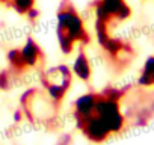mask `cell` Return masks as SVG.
<instances>
[{
	"instance_id": "obj_1",
	"label": "cell",
	"mask_w": 154,
	"mask_h": 145,
	"mask_svg": "<svg viewBox=\"0 0 154 145\" xmlns=\"http://www.w3.org/2000/svg\"><path fill=\"white\" fill-rule=\"evenodd\" d=\"M56 35L62 53L69 54L75 42H88V33L83 18L75 11L71 2L63 0L56 14Z\"/></svg>"
},
{
	"instance_id": "obj_2",
	"label": "cell",
	"mask_w": 154,
	"mask_h": 145,
	"mask_svg": "<svg viewBox=\"0 0 154 145\" xmlns=\"http://www.w3.org/2000/svg\"><path fill=\"white\" fill-rule=\"evenodd\" d=\"M92 115L101 122L109 134L119 133L124 128L125 119L119 107V94L116 91H106L103 95L97 94Z\"/></svg>"
},
{
	"instance_id": "obj_3",
	"label": "cell",
	"mask_w": 154,
	"mask_h": 145,
	"mask_svg": "<svg viewBox=\"0 0 154 145\" xmlns=\"http://www.w3.org/2000/svg\"><path fill=\"white\" fill-rule=\"evenodd\" d=\"M71 82H72V72L66 65L51 66L42 76V85L45 88V92L54 103L62 101V98L65 97L66 91L71 86Z\"/></svg>"
},
{
	"instance_id": "obj_4",
	"label": "cell",
	"mask_w": 154,
	"mask_h": 145,
	"mask_svg": "<svg viewBox=\"0 0 154 145\" xmlns=\"http://www.w3.org/2000/svg\"><path fill=\"white\" fill-rule=\"evenodd\" d=\"M21 104H23V112L29 119L47 121L51 118L53 113L51 109L57 103H54L50 97L47 98L45 95H41L36 89H29L21 97Z\"/></svg>"
},
{
	"instance_id": "obj_5",
	"label": "cell",
	"mask_w": 154,
	"mask_h": 145,
	"mask_svg": "<svg viewBox=\"0 0 154 145\" xmlns=\"http://www.w3.org/2000/svg\"><path fill=\"white\" fill-rule=\"evenodd\" d=\"M131 14L125 0H97L95 3V21L109 27L113 21H122Z\"/></svg>"
},
{
	"instance_id": "obj_6",
	"label": "cell",
	"mask_w": 154,
	"mask_h": 145,
	"mask_svg": "<svg viewBox=\"0 0 154 145\" xmlns=\"http://www.w3.org/2000/svg\"><path fill=\"white\" fill-rule=\"evenodd\" d=\"M18 50H20V56H21L24 69L36 66L44 59V53H42L41 47L38 45V42L33 38H27L26 42L23 44V47L18 48Z\"/></svg>"
},
{
	"instance_id": "obj_7",
	"label": "cell",
	"mask_w": 154,
	"mask_h": 145,
	"mask_svg": "<svg viewBox=\"0 0 154 145\" xmlns=\"http://www.w3.org/2000/svg\"><path fill=\"white\" fill-rule=\"evenodd\" d=\"M95 100H97V94L94 92H88L80 95L74 101V118L77 121V124L85 121L86 118H89L94 112V106H95Z\"/></svg>"
},
{
	"instance_id": "obj_8",
	"label": "cell",
	"mask_w": 154,
	"mask_h": 145,
	"mask_svg": "<svg viewBox=\"0 0 154 145\" xmlns=\"http://www.w3.org/2000/svg\"><path fill=\"white\" fill-rule=\"evenodd\" d=\"M72 72L83 82H89V79L92 76V68H91L89 59H88V56H86V53L83 50H80L79 54H77L75 59H74Z\"/></svg>"
},
{
	"instance_id": "obj_9",
	"label": "cell",
	"mask_w": 154,
	"mask_h": 145,
	"mask_svg": "<svg viewBox=\"0 0 154 145\" xmlns=\"http://www.w3.org/2000/svg\"><path fill=\"white\" fill-rule=\"evenodd\" d=\"M152 80H154V56H151L145 60L142 72L139 76V85L149 86V85H152Z\"/></svg>"
},
{
	"instance_id": "obj_10",
	"label": "cell",
	"mask_w": 154,
	"mask_h": 145,
	"mask_svg": "<svg viewBox=\"0 0 154 145\" xmlns=\"http://www.w3.org/2000/svg\"><path fill=\"white\" fill-rule=\"evenodd\" d=\"M9 2H11V6L18 14H23V15H26L32 8H35V0H9Z\"/></svg>"
},
{
	"instance_id": "obj_11",
	"label": "cell",
	"mask_w": 154,
	"mask_h": 145,
	"mask_svg": "<svg viewBox=\"0 0 154 145\" xmlns=\"http://www.w3.org/2000/svg\"><path fill=\"white\" fill-rule=\"evenodd\" d=\"M23 116H24L23 109H18V110H15V112H14V121L20 122V121H23Z\"/></svg>"
},
{
	"instance_id": "obj_12",
	"label": "cell",
	"mask_w": 154,
	"mask_h": 145,
	"mask_svg": "<svg viewBox=\"0 0 154 145\" xmlns=\"http://www.w3.org/2000/svg\"><path fill=\"white\" fill-rule=\"evenodd\" d=\"M152 85H154V80H152Z\"/></svg>"
},
{
	"instance_id": "obj_13",
	"label": "cell",
	"mask_w": 154,
	"mask_h": 145,
	"mask_svg": "<svg viewBox=\"0 0 154 145\" xmlns=\"http://www.w3.org/2000/svg\"><path fill=\"white\" fill-rule=\"evenodd\" d=\"M0 2H3V0H0Z\"/></svg>"
}]
</instances>
